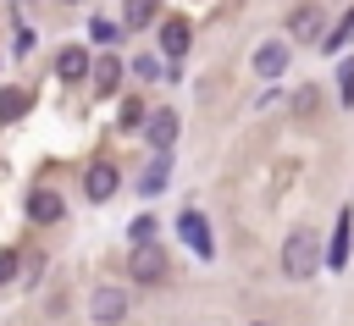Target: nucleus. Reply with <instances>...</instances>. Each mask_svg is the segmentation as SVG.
<instances>
[{
	"mask_svg": "<svg viewBox=\"0 0 354 326\" xmlns=\"http://www.w3.org/2000/svg\"><path fill=\"white\" fill-rule=\"evenodd\" d=\"M315 271H321V238H315V227H293L288 243H282V276L288 282H304Z\"/></svg>",
	"mask_w": 354,
	"mask_h": 326,
	"instance_id": "nucleus-1",
	"label": "nucleus"
},
{
	"mask_svg": "<svg viewBox=\"0 0 354 326\" xmlns=\"http://www.w3.org/2000/svg\"><path fill=\"white\" fill-rule=\"evenodd\" d=\"M127 271H133V282H160L166 276V254H160V243H133V260H127Z\"/></svg>",
	"mask_w": 354,
	"mask_h": 326,
	"instance_id": "nucleus-2",
	"label": "nucleus"
},
{
	"mask_svg": "<svg viewBox=\"0 0 354 326\" xmlns=\"http://www.w3.org/2000/svg\"><path fill=\"white\" fill-rule=\"evenodd\" d=\"M116 182H122V177H116V166H111V160H100V166H88V171H83V193H88L94 204H105V199L116 193Z\"/></svg>",
	"mask_w": 354,
	"mask_h": 326,
	"instance_id": "nucleus-3",
	"label": "nucleus"
},
{
	"mask_svg": "<svg viewBox=\"0 0 354 326\" xmlns=\"http://www.w3.org/2000/svg\"><path fill=\"white\" fill-rule=\"evenodd\" d=\"M88 309H94V320H100V326H116V320L127 315V293H122V287H100Z\"/></svg>",
	"mask_w": 354,
	"mask_h": 326,
	"instance_id": "nucleus-4",
	"label": "nucleus"
},
{
	"mask_svg": "<svg viewBox=\"0 0 354 326\" xmlns=\"http://www.w3.org/2000/svg\"><path fill=\"white\" fill-rule=\"evenodd\" d=\"M55 77H66V83L88 77V50H83V44H66V50L55 55Z\"/></svg>",
	"mask_w": 354,
	"mask_h": 326,
	"instance_id": "nucleus-5",
	"label": "nucleus"
},
{
	"mask_svg": "<svg viewBox=\"0 0 354 326\" xmlns=\"http://www.w3.org/2000/svg\"><path fill=\"white\" fill-rule=\"evenodd\" d=\"M288 28H293L299 39H321V6H293Z\"/></svg>",
	"mask_w": 354,
	"mask_h": 326,
	"instance_id": "nucleus-6",
	"label": "nucleus"
},
{
	"mask_svg": "<svg viewBox=\"0 0 354 326\" xmlns=\"http://www.w3.org/2000/svg\"><path fill=\"white\" fill-rule=\"evenodd\" d=\"M188 33H194V28H188L183 17H171V22L160 28V50H166V55H188Z\"/></svg>",
	"mask_w": 354,
	"mask_h": 326,
	"instance_id": "nucleus-7",
	"label": "nucleus"
},
{
	"mask_svg": "<svg viewBox=\"0 0 354 326\" xmlns=\"http://www.w3.org/2000/svg\"><path fill=\"white\" fill-rule=\"evenodd\" d=\"M282 66H288V44H260V50H254V72H260V77H277Z\"/></svg>",
	"mask_w": 354,
	"mask_h": 326,
	"instance_id": "nucleus-8",
	"label": "nucleus"
},
{
	"mask_svg": "<svg viewBox=\"0 0 354 326\" xmlns=\"http://www.w3.org/2000/svg\"><path fill=\"white\" fill-rule=\"evenodd\" d=\"M171 138H177V111H155V122H149V144H155V149H171Z\"/></svg>",
	"mask_w": 354,
	"mask_h": 326,
	"instance_id": "nucleus-9",
	"label": "nucleus"
},
{
	"mask_svg": "<svg viewBox=\"0 0 354 326\" xmlns=\"http://www.w3.org/2000/svg\"><path fill=\"white\" fill-rule=\"evenodd\" d=\"M61 210H66V204H61V193H50V188H39V193L28 199V215H33V221H55Z\"/></svg>",
	"mask_w": 354,
	"mask_h": 326,
	"instance_id": "nucleus-10",
	"label": "nucleus"
},
{
	"mask_svg": "<svg viewBox=\"0 0 354 326\" xmlns=\"http://www.w3.org/2000/svg\"><path fill=\"white\" fill-rule=\"evenodd\" d=\"M94 88H100V94H116V88H122V61H116V55H105V61L94 66Z\"/></svg>",
	"mask_w": 354,
	"mask_h": 326,
	"instance_id": "nucleus-11",
	"label": "nucleus"
},
{
	"mask_svg": "<svg viewBox=\"0 0 354 326\" xmlns=\"http://www.w3.org/2000/svg\"><path fill=\"white\" fill-rule=\"evenodd\" d=\"M183 238H188L199 254H210V227H205V215H194V210H188V215H183Z\"/></svg>",
	"mask_w": 354,
	"mask_h": 326,
	"instance_id": "nucleus-12",
	"label": "nucleus"
},
{
	"mask_svg": "<svg viewBox=\"0 0 354 326\" xmlns=\"http://www.w3.org/2000/svg\"><path fill=\"white\" fill-rule=\"evenodd\" d=\"M326 260H332V271L348 265V210L337 215V232H332V254H326Z\"/></svg>",
	"mask_w": 354,
	"mask_h": 326,
	"instance_id": "nucleus-13",
	"label": "nucleus"
},
{
	"mask_svg": "<svg viewBox=\"0 0 354 326\" xmlns=\"http://www.w3.org/2000/svg\"><path fill=\"white\" fill-rule=\"evenodd\" d=\"M166 177H171V160H166V149H160V155L149 160V171H144V193H160Z\"/></svg>",
	"mask_w": 354,
	"mask_h": 326,
	"instance_id": "nucleus-14",
	"label": "nucleus"
},
{
	"mask_svg": "<svg viewBox=\"0 0 354 326\" xmlns=\"http://www.w3.org/2000/svg\"><path fill=\"white\" fill-rule=\"evenodd\" d=\"M39 271H44V249H17V276L39 282Z\"/></svg>",
	"mask_w": 354,
	"mask_h": 326,
	"instance_id": "nucleus-15",
	"label": "nucleus"
},
{
	"mask_svg": "<svg viewBox=\"0 0 354 326\" xmlns=\"http://www.w3.org/2000/svg\"><path fill=\"white\" fill-rule=\"evenodd\" d=\"M122 22H127V28H149V22H155V0H127V6H122Z\"/></svg>",
	"mask_w": 354,
	"mask_h": 326,
	"instance_id": "nucleus-16",
	"label": "nucleus"
},
{
	"mask_svg": "<svg viewBox=\"0 0 354 326\" xmlns=\"http://www.w3.org/2000/svg\"><path fill=\"white\" fill-rule=\"evenodd\" d=\"M28 111V94L22 88H0V122H17Z\"/></svg>",
	"mask_w": 354,
	"mask_h": 326,
	"instance_id": "nucleus-17",
	"label": "nucleus"
},
{
	"mask_svg": "<svg viewBox=\"0 0 354 326\" xmlns=\"http://www.w3.org/2000/svg\"><path fill=\"white\" fill-rule=\"evenodd\" d=\"M315 111H321V94H315V88H299V94H293V116H299V122H310Z\"/></svg>",
	"mask_w": 354,
	"mask_h": 326,
	"instance_id": "nucleus-18",
	"label": "nucleus"
},
{
	"mask_svg": "<svg viewBox=\"0 0 354 326\" xmlns=\"http://www.w3.org/2000/svg\"><path fill=\"white\" fill-rule=\"evenodd\" d=\"M348 39H354V11H348V17L326 33V39H315V44H321V50H337V44H348Z\"/></svg>",
	"mask_w": 354,
	"mask_h": 326,
	"instance_id": "nucleus-19",
	"label": "nucleus"
},
{
	"mask_svg": "<svg viewBox=\"0 0 354 326\" xmlns=\"http://www.w3.org/2000/svg\"><path fill=\"white\" fill-rule=\"evenodd\" d=\"M88 33H94V39H100V44H111V39H116V33H122V28H116V22H111V17H94V22H88Z\"/></svg>",
	"mask_w": 354,
	"mask_h": 326,
	"instance_id": "nucleus-20",
	"label": "nucleus"
},
{
	"mask_svg": "<svg viewBox=\"0 0 354 326\" xmlns=\"http://www.w3.org/2000/svg\"><path fill=\"white\" fill-rule=\"evenodd\" d=\"M133 243H155V215H138L133 221Z\"/></svg>",
	"mask_w": 354,
	"mask_h": 326,
	"instance_id": "nucleus-21",
	"label": "nucleus"
},
{
	"mask_svg": "<svg viewBox=\"0 0 354 326\" xmlns=\"http://www.w3.org/2000/svg\"><path fill=\"white\" fill-rule=\"evenodd\" d=\"M17 282V249H0V287Z\"/></svg>",
	"mask_w": 354,
	"mask_h": 326,
	"instance_id": "nucleus-22",
	"label": "nucleus"
},
{
	"mask_svg": "<svg viewBox=\"0 0 354 326\" xmlns=\"http://www.w3.org/2000/svg\"><path fill=\"white\" fill-rule=\"evenodd\" d=\"M122 127H144V105H138V99L122 105Z\"/></svg>",
	"mask_w": 354,
	"mask_h": 326,
	"instance_id": "nucleus-23",
	"label": "nucleus"
},
{
	"mask_svg": "<svg viewBox=\"0 0 354 326\" xmlns=\"http://www.w3.org/2000/svg\"><path fill=\"white\" fill-rule=\"evenodd\" d=\"M337 88H343V99H354V61L337 66Z\"/></svg>",
	"mask_w": 354,
	"mask_h": 326,
	"instance_id": "nucleus-24",
	"label": "nucleus"
},
{
	"mask_svg": "<svg viewBox=\"0 0 354 326\" xmlns=\"http://www.w3.org/2000/svg\"><path fill=\"white\" fill-rule=\"evenodd\" d=\"M133 72H138V77H160V61H155V55H138Z\"/></svg>",
	"mask_w": 354,
	"mask_h": 326,
	"instance_id": "nucleus-25",
	"label": "nucleus"
},
{
	"mask_svg": "<svg viewBox=\"0 0 354 326\" xmlns=\"http://www.w3.org/2000/svg\"><path fill=\"white\" fill-rule=\"evenodd\" d=\"M22 6H33V0H17V11H22Z\"/></svg>",
	"mask_w": 354,
	"mask_h": 326,
	"instance_id": "nucleus-26",
	"label": "nucleus"
},
{
	"mask_svg": "<svg viewBox=\"0 0 354 326\" xmlns=\"http://www.w3.org/2000/svg\"><path fill=\"white\" fill-rule=\"evenodd\" d=\"M254 326H271V320H254Z\"/></svg>",
	"mask_w": 354,
	"mask_h": 326,
	"instance_id": "nucleus-27",
	"label": "nucleus"
}]
</instances>
